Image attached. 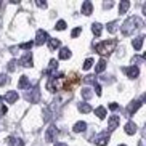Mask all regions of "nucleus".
<instances>
[{
    "mask_svg": "<svg viewBox=\"0 0 146 146\" xmlns=\"http://www.w3.org/2000/svg\"><path fill=\"white\" fill-rule=\"evenodd\" d=\"M143 26V21L140 19V18L137 16H130L125 19V23L120 26V32H122V35H132L133 31L140 29V27Z\"/></svg>",
    "mask_w": 146,
    "mask_h": 146,
    "instance_id": "nucleus-1",
    "label": "nucleus"
},
{
    "mask_svg": "<svg viewBox=\"0 0 146 146\" xmlns=\"http://www.w3.org/2000/svg\"><path fill=\"white\" fill-rule=\"evenodd\" d=\"M116 47H117V40L109 39V40H104V42L98 43V45H95V50H96V53L106 56V55H111L116 50Z\"/></svg>",
    "mask_w": 146,
    "mask_h": 146,
    "instance_id": "nucleus-2",
    "label": "nucleus"
},
{
    "mask_svg": "<svg viewBox=\"0 0 146 146\" xmlns=\"http://www.w3.org/2000/svg\"><path fill=\"white\" fill-rule=\"evenodd\" d=\"M79 82H80V77H79L77 74H71L68 79H63V85H64V90H72L74 87L77 85Z\"/></svg>",
    "mask_w": 146,
    "mask_h": 146,
    "instance_id": "nucleus-3",
    "label": "nucleus"
},
{
    "mask_svg": "<svg viewBox=\"0 0 146 146\" xmlns=\"http://www.w3.org/2000/svg\"><path fill=\"white\" fill-rule=\"evenodd\" d=\"M109 138L111 137H109V133L108 132H101V133H98L96 137L92 138V141H93L96 146H106L108 143H109Z\"/></svg>",
    "mask_w": 146,
    "mask_h": 146,
    "instance_id": "nucleus-4",
    "label": "nucleus"
},
{
    "mask_svg": "<svg viewBox=\"0 0 146 146\" xmlns=\"http://www.w3.org/2000/svg\"><path fill=\"white\" fill-rule=\"evenodd\" d=\"M143 101H145V95L141 96V100H135L133 103H130L129 106H127V117L133 116V114H135V112L143 106Z\"/></svg>",
    "mask_w": 146,
    "mask_h": 146,
    "instance_id": "nucleus-5",
    "label": "nucleus"
},
{
    "mask_svg": "<svg viewBox=\"0 0 146 146\" xmlns=\"http://www.w3.org/2000/svg\"><path fill=\"white\" fill-rule=\"evenodd\" d=\"M48 40H50V37H48V32L47 31H43V29H39L37 31V35H35V45H43V43H47Z\"/></svg>",
    "mask_w": 146,
    "mask_h": 146,
    "instance_id": "nucleus-6",
    "label": "nucleus"
},
{
    "mask_svg": "<svg viewBox=\"0 0 146 146\" xmlns=\"http://www.w3.org/2000/svg\"><path fill=\"white\" fill-rule=\"evenodd\" d=\"M56 137H58V129H56V125H50L47 129V132H45V141L53 143L56 140Z\"/></svg>",
    "mask_w": 146,
    "mask_h": 146,
    "instance_id": "nucleus-7",
    "label": "nucleus"
},
{
    "mask_svg": "<svg viewBox=\"0 0 146 146\" xmlns=\"http://www.w3.org/2000/svg\"><path fill=\"white\" fill-rule=\"evenodd\" d=\"M56 68H58V63H56V60H50V63H48V68L43 71V74H45V76H48V77H55V76H56Z\"/></svg>",
    "mask_w": 146,
    "mask_h": 146,
    "instance_id": "nucleus-8",
    "label": "nucleus"
},
{
    "mask_svg": "<svg viewBox=\"0 0 146 146\" xmlns=\"http://www.w3.org/2000/svg\"><path fill=\"white\" fill-rule=\"evenodd\" d=\"M124 72L127 74V77L130 79H137L140 76V69L137 66H129V68H124Z\"/></svg>",
    "mask_w": 146,
    "mask_h": 146,
    "instance_id": "nucleus-9",
    "label": "nucleus"
},
{
    "mask_svg": "<svg viewBox=\"0 0 146 146\" xmlns=\"http://www.w3.org/2000/svg\"><path fill=\"white\" fill-rule=\"evenodd\" d=\"M19 64L24 66V68H32V53L31 52L24 53V56L19 60Z\"/></svg>",
    "mask_w": 146,
    "mask_h": 146,
    "instance_id": "nucleus-10",
    "label": "nucleus"
},
{
    "mask_svg": "<svg viewBox=\"0 0 146 146\" xmlns=\"http://www.w3.org/2000/svg\"><path fill=\"white\" fill-rule=\"evenodd\" d=\"M39 98H40V92H39V88H37V87H35L32 92L26 93V100H27V101H31V103H37V101H39Z\"/></svg>",
    "mask_w": 146,
    "mask_h": 146,
    "instance_id": "nucleus-11",
    "label": "nucleus"
},
{
    "mask_svg": "<svg viewBox=\"0 0 146 146\" xmlns=\"http://www.w3.org/2000/svg\"><path fill=\"white\" fill-rule=\"evenodd\" d=\"M119 122H120V117L119 116H111V117H109V120H108V130H109V132L116 130L117 125H119Z\"/></svg>",
    "mask_w": 146,
    "mask_h": 146,
    "instance_id": "nucleus-12",
    "label": "nucleus"
},
{
    "mask_svg": "<svg viewBox=\"0 0 146 146\" xmlns=\"http://www.w3.org/2000/svg\"><path fill=\"white\" fill-rule=\"evenodd\" d=\"M3 100L7 101V103H16V101H18V93L15 90H10V92L5 93Z\"/></svg>",
    "mask_w": 146,
    "mask_h": 146,
    "instance_id": "nucleus-13",
    "label": "nucleus"
},
{
    "mask_svg": "<svg viewBox=\"0 0 146 146\" xmlns=\"http://www.w3.org/2000/svg\"><path fill=\"white\" fill-rule=\"evenodd\" d=\"M29 87H31V82H29V79H27V76H21V77H19V82H18V88H19V90H26Z\"/></svg>",
    "mask_w": 146,
    "mask_h": 146,
    "instance_id": "nucleus-14",
    "label": "nucleus"
},
{
    "mask_svg": "<svg viewBox=\"0 0 146 146\" xmlns=\"http://www.w3.org/2000/svg\"><path fill=\"white\" fill-rule=\"evenodd\" d=\"M5 141L8 143L10 146H24V141H23L21 138H16V137H8Z\"/></svg>",
    "mask_w": 146,
    "mask_h": 146,
    "instance_id": "nucleus-15",
    "label": "nucleus"
},
{
    "mask_svg": "<svg viewBox=\"0 0 146 146\" xmlns=\"http://www.w3.org/2000/svg\"><path fill=\"white\" fill-rule=\"evenodd\" d=\"M92 11H93V5H92V2H84L82 3V13L85 15V16H88V15H92Z\"/></svg>",
    "mask_w": 146,
    "mask_h": 146,
    "instance_id": "nucleus-16",
    "label": "nucleus"
},
{
    "mask_svg": "<svg viewBox=\"0 0 146 146\" xmlns=\"http://www.w3.org/2000/svg\"><path fill=\"white\" fill-rule=\"evenodd\" d=\"M143 42H145V35H140V37H137V39H133V48L137 50V52H140L143 47Z\"/></svg>",
    "mask_w": 146,
    "mask_h": 146,
    "instance_id": "nucleus-17",
    "label": "nucleus"
},
{
    "mask_svg": "<svg viewBox=\"0 0 146 146\" xmlns=\"http://www.w3.org/2000/svg\"><path fill=\"white\" fill-rule=\"evenodd\" d=\"M72 130L76 133H80V132H85L87 130V122H84V120H80V122H77V124L72 127Z\"/></svg>",
    "mask_w": 146,
    "mask_h": 146,
    "instance_id": "nucleus-18",
    "label": "nucleus"
},
{
    "mask_svg": "<svg viewBox=\"0 0 146 146\" xmlns=\"http://www.w3.org/2000/svg\"><path fill=\"white\" fill-rule=\"evenodd\" d=\"M101 31H103V26H101L100 23H93V24H92V32H93L95 37H100V35H101Z\"/></svg>",
    "mask_w": 146,
    "mask_h": 146,
    "instance_id": "nucleus-19",
    "label": "nucleus"
},
{
    "mask_svg": "<svg viewBox=\"0 0 146 146\" xmlns=\"http://www.w3.org/2000/svg\"><path fill=\"white\" fill-rule=\"evenodd\" d=\"M104 69H106V60H104V58H101V60H100L98 63H96L95 72H96V74H101V72L104 71Z\"/></svg>",
    "mask_w": 146,
    "mask_h": 146,
    "instance_id": "nucleus-20",
    "label": "nucleus"
},
{
    "mask_svg": "<svg viewBox=\"0 0 146 146\" xmlns=\"http://www.w3.org/2000/svg\"><path fill=\"white\" fill-rule=\"evenodd\" d=\"M125 133L127 135H135L137 133V125L133 124V122H127L125 124Z\"/></svg>",
    "mask_w": 146,
    "mask_h": 146,
    "instance_id": "nucleus-21",
    "label": "nucleus"
},
{
    "mask_svg": "<svg viewBox=\"0 0 146 146\" xmlns=\"http://www.w3.org/2000/svg\"><path fill=\"white\" fill-rule=\"evenodd\" d=\"M69 58H71V50H69L68 47L61 48V52H60V60H69Z\"/></svg>",
    "mask_w": 146,
    "mask_h": 146,
    "instance_id": "nucleus-22",
    "label": "nucleus"
},
{
    "mask_svg": "<svg viewBox=\"0 0 146 146\" xmlns=\"http://www.w3.org/2000/svg\"><path fill=\"white\" fill-rule=\"evenodd\" d=\"M129 8H130V2L124 0V2H120V5H119V13H120V15L127 13V10H129Z\"/></svg>",
    "mask_w": 146,
    "mask_h": 146,
    "instance_id": "nucleus-23",
    "label": "nucleus"
},
{
    "mask_svg": "<svg viewBox=\"0 0 146 146\" xmlns=\"http://www.w3.org/2000/svg\"><path fill=\"white\" fill-rule=\"evenodd\" d=\"M95 116H98V119H104L106 117V108L103 106H100L95 109Z\"/></svg>",
    "mask_w": 146,
    "mask_h": 146,
    "instance_id": "nucleus-24",
    "label": "nucleus"
},
{
    "mask_svg": "<svg viewBox=\"0 0 146 146\" xmlns=\"http://www.w3.org/2000/svg\"><path fill=\"white\" fill-rule=\"evenodd\" d=\"M80 95H82V98H84V100H90L92 96H93V92L85 87V88H82V90H80Z\"/></svg>",
    "mask_w": 146,
    "mask_h": 146,
    "instance_id": "nucleus-25",
    "label": "nucleus"
},
{
    "mask_svg": "<svg viewBox=\"0 0 146 146\" xmlns=\"http://www.w3.org/2000/svg\"><path fill=\"white\" fill-rule=\"evenodd\" d=\"M60 45H61V42L58 39H50V40H48V48H50L52 52H53V50H56Z\"/></svg>",
    "mask_w": 146,
    "mask_h": 146,
    "instance_id": "nucleus-26",
    "label": "nucleus"
},
{
    "mask_svg": "<svg viewBox=\"0 0 146 146\" xmlns=\"http://www.w3.org/2000/svg\"><path fill=\"white\" fill-rule=\"evenodd\" d=\"M79 111L84 112V114H88V112H92V106L88 103H80L79 104Z\"/></svg>",
    "mask_w": 146,
    "mask_h": 146,
    "instance_id": "nucleus-27",
    "label": "nucleus"
},
{
    "mask_svg": "<svg viewBox=\"0 0 146 146\" xmlns=\"http://www.w3.org/2000/svg\"><path fill=\"white\" fill-rule=\"evenodd\" d=\"M50 119H52V112H50V108L45 106V108H43V122H50Z\"/></svg>",
    "mask_w": 146,
    "mask_h": 146,
    "instance_id": "nucleus-28",
    "label": "nucleus"
},
{
    "mask_svg": "<svg viewBox=\"0 0 146 146\" xmlns=\"http://www.w3.org/2000/svg\"><path fill=\"white\" fill-rule=\"evenodd\" d=\"M116 31H117V21H111L108 24V32H109V34H114Z\"/></svg>",
    "mask_w": 146,
    "mask_h": 146,
    "instance_id": "nucleus-29",
    "label": "nucleus"
},
{
    "mask_svg": "<svg viewBox=\"0 0 146 146\" xmlns=\"http://www.w3.org/2000/svg\"><path fill=\"white\" fill-rule=\"evenodd\" d=\"M34 45V42H26V43H21V45H18V48H23V50H31Z\"/></svg>",
    "mask_w": 146,
    "mask_h": 146,
    "instance_id": "nucleus-30",
    "label": "nucleus"
},
{
    "mask_svg": "<svg viewBox=\"0 0 146 146\" xmlns=\"http://www.w3.org/2000/svg\"><path fill=\"white\" fill-rule=\"evenodd\" d=\"M55 29L64 31V29H66V21H63V19H61V21H58V23H56V26H55Z\"/></svg>",
    "mask_w": 146,
    "mask_h": 146,
    "instance_id": "nucleus-31",
    "label": "nucleus"
},
{
    "mask_svg": "<svg viewBox=\"0 0 146 146\" xmlns=\"http://www.w3.org/2000/svg\"><path fill=\"white\" fill-rule=\"evenodd\" d=\"M92 64H93V60H92V58L85 60V63H84V71H88V69L92 68Z\"/></svg>",
    "mask_w": 146,
    "mask_h": 146,
    "instance_id": "nucleus-32",
    "label": "nucleus"
},
{
    "mask_svg": "<svg viewBox=\"0 0 146 146\" xmlns=\"http://www.w3.org/2000/svg\"><path fill=\"white\" fill-rule=\"evenodd\" d=\"M16 64H18L16 60H11V61L8 63V71H10V72H13L15 69H16Z\"/></svg>",
    "mask_w": 146,
    "mask_h": 146,
    "instance_id": "nucleus-33",
    "label": "nucleus"
},
{
    "mask_svg": "<svg viewBox=\"0 0 146 146\" xmlns=\"http://www.w3.org/2000/svg\"><path fill=\"white\" fill-rule=\"evenodd\" d=\"M84 82H85V84H96V80H95V76H87V77L84 79Z\"/></svg>",
    "mask_w": 146,
    "mask_h": 146,
    "instance_id": "nucleus-34",
    "label": "nucleus"
},
{
    "mask_svg": "<svg viewBox=\"0 0 146 146\" xmlns=\"http://www.w3.org/2000/svg\"><path fill=\"white\" fill-rule=\"evenodd\" d=\"M5 84H8V77L5 74H0V87L5 85Z\"/></svg>",
    "mask_w": 146,
    "mask_h": 146,
    "instance_id": "nucleus-35",
    "label": "nucleus"
},
{
    "mask_svg": "<svg viewBox=\"0 0 146 146\" xmlns=\"http://www.w3.org/2000/svg\"><path fill=\"white\" fill-rule=\"evenodd\" d=\"M93 90L98 96H101V87H100V84H93Z\"/></svg>",
    "mask_w": 146,
    "mask_h": 146,
    "instance_id": "nucleus-36",
    "label": "nucleus"
},
{
    "mask_svg": "<svg viewBox=\"0 0 146 146\" xmlns=\"http://www.w3.org/2000/svg\"><path fill=\"white\" fill-rule=\"evenodd\" d=\"M145 58H146L145 55H143V56H135V58L132 60V63H133V64H137V63H141V61L145 60Z\"/></svg>",
    "mask_w": 146,
    "mask_h": 146,
    "instance_id": "nucleus-37",
    "label": "nucleus"
},
{
    "mask_svg": "<svg viewBox=\"0 0 146 146\" xmlns=\"http://www.w3.org/2000/svg\"><path fill=\"white\" fill-rule=\"evenodd\" d=\"M80 32H82V27H76V29L72 31V34H71V35H72V39H76V37L80 34Z\"/></svg>",
    "mask_w": 146,
    "mask_h": 146,
    "instance_id": "nucleus-38",
    "label": "nucleus"
},
{
    "mask_svg": "<svg viewBox=\"0 0 146 146\" xmlns=\"http://www.w3.org/2000/svg\"><path fill=\"white\" fill-rule=\"evenodd\" d=\"M109 109H111V111H117V109H119V104H117V103H111V104H109Z\"/></svg>",
    "mask_w": 146,
    "mask_h": 146,
    "instance_id": "nucleus-39",
    "label": "nucleus"
},
{
    "mask_svg": "<svg viewBox=\"0 0 146 146\" xmlns=\"http://www.w3.org/2000/svg\"><path fill=\"white\" fill-rule=\"evenodd\" d=\"M35 5H37V7H40V8H47V2H35Z\"/></svg>",
    "mask_w": 146,
    "mask_h": 146,
    "instance_id": "nucleus-40",
    "label": "nucleus"
},
{
    "mask_svg": "<svg viewBox=\"0 0 146 146\" xmlns=\"http://www.w3.org/2000/svg\"><path fill=\"white\" fill-rule=\"evenodd\" d=\"M112 5H114L112 2H104V3H103V7H104V8H111Z\"/></svg>",
    "mask_w": 146,
    "mask_h": 146,
    "instance_id": "nucleus-41",
    "label": "nucleus"
},
{
    "mask_svg": "<svg viewBox=\"0 0 146 146\" xmlns=\"http://www.w3.org/2000/svg\"><path fill=\"white\" fill-rule=\"evenodd\" d=\"M55 146H68V145H66V143H56Z\"/></svg>",
    "mask_w": 146,
    "mask_h": 146,
    "instance_id": "nucleus-42",
    "label": "nucleus"
},
{
    "mask_svg": "<svg viewBox=\"0 0 146 146\" xmlns=\"http://www.w3.org/2000/svg\"><path fill=\"white\" fill-rule=\"evenodd\" d=\"M119 146H125V145H119Z\"/></svg>",
    "mask_w": 146,
    "mask_h": 146,
    "instance_id": "nucleus-43",
    "label": "nucleus"
},
{
    "mask_svg": "<svg viewBox=\"0 0 146 146\" xmlns=\"http://www.w3.org/2000/svg\"><path fill=\"white\" fill-rule=\"evenodd\" d=\"M0 7H2V3H0Z\"/></svg>",
    "mask_w": 146,
    "mask_h": 146,
    "instance_id": "nucleus-44",
    "label": "nucleus"
}]
</instances>
